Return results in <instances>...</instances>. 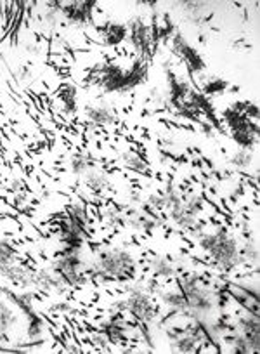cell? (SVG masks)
Returning <instances> with one entry per match:
<instances>
[{"mask_svg":"<svg viewBox=\"0 0 260 354\" xmlns=\"http://www.w3.org/2000/svg\"><path fill=\"white\" fill-rule=\"evenodd\" d=\"M201 245L205 250L217 261L219 266L229 270L232 266L239 264V248L236 243V238L229 234L228 231H217V233H208L201 236Z\"/></svg>","mask_w":260,"mask_h":354,"instance_id":"6da1fadb","label":"cell"},{"mask_svg":"<svg viewBox=\"0 0 260 354\" xmlns=\"http://www.w3.org/2000/svg\"><path fill=\"white\" fill-rule=\"evenodd\" d=\"M149 270H151L153 277L170 278L183 273V266L172 255H153L149 259Z\"/></svg>","mask_w":260,"mask_h":354,"instance_id":"7a4b0ae2","label":"cell"}]
</instances>
